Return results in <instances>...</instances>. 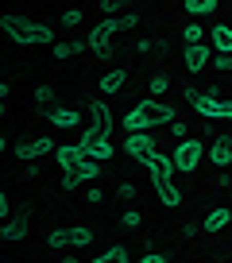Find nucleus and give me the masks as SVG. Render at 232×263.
<instances>
[{
  "label": "nucleus",
  "instance_id": "4468645a",
  "mask_svg": "<svg viewBox=\"0 0 232 263\" xmlns=\"http://www.w3.org/2000/svg\"><path fill=\"white\" fill-rule=\"evenodd\" d=\"M47 120L54 124V128H78V120H82V108H47Z\"/></svg>",
  "mask_w": 232,
  "mask_h": 263
},
{
  "label": "nucleus",
  "instance_id": "f3484780",
  "mask_svg": "<svg viewBox=\"0 0 232 263\" xmlns=\"http://www.w3.org/2000/svg\"><path fill=\"white\" fill-rule=\"evenodd\" d=\"M124 78H128L124 70H108V74L97 82V89L105 93V97H112V93H120V89H124Z\"/></svg>",
  "mask_w": 232,
  "mask_h": 263
},
{
  "label": "nucleus",
  "instance_id": "bb28decb",
  "mask_svg": "<svg viewBox=\"0 0 232 263\" xmlns=\"http://www.w3.org/2000/svg\"><path fill=\"white\" fill-rule=\"evenodd\" d=\"M62 27H78L82 24V8H70V12H62V20H58Z\"/></svg>",
  "mask_w": 232,
  "mask_h": 263
},
{
  "label": "nucleus",
  "instance_id": "4be33fe9",
  "mask_svg": "<svg viewBox=\"0 0 232 263\" xmlns=\"http://www.w3.org/2000/svg\"><path fill=\"white\" fill-rule=\"evenodd\" d=\"M89 263H128V248L124 244H112L108 252H101L97 259H89Z\"/></svg>",
  "mask_w": 232,
  "mask_h": 263
},
{
  "label": "nucleus",
  "instance_id": "423d86ee",
  "mask_svg": "<svg viewBox=\"0 0 232 263\" xmlns=\"http://www.w3.org/2000/svg\"><path fill=\"white\" fill-rule=\"evenodd\" d=\"M85 116H89V128H97L105 140H112V128H116V120H112V112H108V105L105 101H89V105L82 108Z\"/></svg>",
  "mask_w": 232,
  "mask_h": 263
},
{
  "label": "nucleus",
  "instance_id": "473e14b6",
  "mask_svg": "<svg viewBox=\"0 0 232 263\" xmlns=\"http://www.w3.org/2000/svg\"><path fill=\"white\" fill-rule=\"evenodd\" d=\"M217 70H232V58H217Z\"/></svg>",
  "mask_w": 232,
  "mask_h": 263
},
{
  "label": "nucleus",
  "instance_id": "cd10ccee",
  "mask_svg": "<svg viewBox=\"0 0 232 263\" xmlns=\"http://www.w3.org/2000/svg\"><path fill=\"white\" fill-rule=\"evenodd\" d=\"M120 224H124V229H140L143 224V217H140V209H128L124 217H120Z\"/></svg>",
  "mask_w": 232,
  "mask_h": 263
},
{
  "label": "nucleus",
  "instance_id": "412c9836",
  "mask_svg": "<svg viewBox=\"0 0 232 263\" xmlns=\"http://www.w3.org/2000/svg\"><path fill=\"white\" fill-rule=\"evenodd\" d=\"M182 8L190 12V16H213V12L221 8V4H217V0H186Z\"/></svg>",
  "mask_w": 232,
  "mask_h": 263
},
{
  "label": "nucleus",
  "instance_id": "c85d7f7f",
  "mask_svg": "<svg viewBox=\"0 0 232 263\" xmlns=\"http://www.w3.org/2000/svg\"><path fill=\"white\" fill-rule=\"evenodd\" d=\"M50 97H54V93H50V85H39V89H35V101H43V105H47Z\"/></svg>",
  "mask_w": 232,
  "mask_h": 263
},
{
  "label": "nucleus",
  "instance_id": "a211bd4d",
  "mask_svg": "<svg viewBox=\"0 0 232 263\" xmlns=\"http://www.w3.org/2000/svg\"><path fill=\"white\" fill-rule=\"evenodd\" d=\"M27 236V221L24 217H16V221H4L0 224V240H8V244H16V240Z\"/></svg>",
  "mask_w": 232,
  "mask_h": 263
},
{
  "label": "nucleus",
  "instance_id": "9b49d317",
  "mask_svg": "<svg viewBox=\"0 0 232 263\" xmlns=\"http://www.w3.org/2000/svg\"><path fill=\"white\" fill-rule=\"evenodd\" d=\"M182 62L190 74H201V70H209V47L205 43H194V47H182Z\"/></svg>",
  "mask_w": 232,
  "mask_h": 263
},
{
  "label": "nucleus",
  "instance_id": "6ab92c4d",
  "mask_svg": "<svg viewBox=\"0 0 232 263\" xmlns=\"http://www.w3.org/2000/svg\"><path fill=\"white\" fill-rule=\"evenodd\" d=\"M85 159H97V163H108V159H112V143L108 140H97V143H85Z\"/></svg>",
  "mask_w": 232,
  "mask_h": 263
},
{
  "label": "nucleus",
  "instance_id": "ddd939ff",
  "mask_svg": "<svg viewBox=\"0 0 232 263\" xmlns=\"http://www.w3.org/2000/svg\"><path fill=\"white\" fill-rule=\"evenodd\" d=\"M54 151V140H31V143H20L16 147V159L20 163H35L39 155H50Z\"/></svg>",
  "mask_w": 232,
  "mask_h": 263
},
{
  "label": "nucleus",
  "instance_id": "1a4fd4ad",
  "mask_svg": "<svg viewBox=\"0 0 232 263\" xmlns=\"http://www.w3.org/2000/svg\"><path fill=\"white\" fill-rule=\"evenodd\" d=\"M124 151L132 159H140V163H147V159L155 155V140H151L147 132H132V136L124 140Z\"/></svg>",
  "mask_w": 232,
  "mask_h": 263
},
{
  "label": "nucleus",
  "instance_id": "2f4dec72",
  "mask_svg": "<svg viewBox=\"0 0 232 263\" xmlns=\"http://www.w3.org/2000/svg\"><path fill=\"white\" fill-rule=\"evenodd\" d=\"M140 263H166V255H159V252H151V255H143Z\"/></svg>",
  "mask_w": 232,
  "mask_h": 263
},
{
  "label": "nucleus",
  "instance_id": "a878e982",
  "mask_svg": "<svg viewBox=\"0 0 232 263\" xmlns=\"http://www.w3.org/2000/svg\"><path fill=\"white\" fill-rule=\"evenodd\" d=\"M166 89H170V78H166V74L151 78V97H159V93H166Z\"/></svg>",
  "mask_w": 232,
  "mask_h": 263
},
{
  "label": "nucleus",
  "instance_id": "c9c22d12",
  "mask_svg": "<svg viewBox=\"0 0 232 263\" xmlns=\"http://www.w3.org/2000/svg\"><path fill=\"white\" fill-rule=\"evenodd\" d=\"M62 263H78V259H74V255H66V259H62Z\"/></svg>",
  "mask_w": 232,
  "mask_h": 263
},
{
  "label": "nucleus",
  "instance_id": "aec40b11",
  "mask_svg": "<svg viewBox=\"0 0 232 263\" xmlns=\"http://www.w3.org/2000/svg\"><path fill=\"white\" fill-rule=\"evenodd\" d=\"M228 221H232V209H213V213L205 217V224H201V232H221Z\"/></svg>",
  "mask_w": 232,
  "mask_h": 263
},
{
  "label": "nucleus",
  "instance_id": "20e7f679",
  "mask_svg": "<svg viewBox=\"0 0 232 263\" xmlns=\"http://www.w3.org/2000/svg\"><path fill=\"white\" fill-rule=\"evenodd\" d=\"M93 236H97V232H93L89 224H66V229H54V232L47 236V248H50V252L85 248V244H93Z\"/></svg>",
  "mask_w": 232,
  "mask_h": 263
},
{
  "label": "nucleus",
  "instance_id": "f704fd0d",
  "mask_svg": "<svg viewBox=\"0 0 232 263\" xmlns=\"http://www.w3.org/2000/svg\"><path fill=\"white\" fill-rule=\"evenodd\" d=\"M4 151H8V140H4V136H0V155H4Z\"/></svg>",
  "mask_w": 232,
  "mask_h": 263
},
{
  "label": "nucleus",
  "instance_id": "7ed1b4c3",
  "mask_svg": "<svg viewBox=\"0 0 232 263\" xmlns=\"http://www.w3.org/2000/svg\"><path fill=\"white\" fill-rule=\"evenodd\" d=\"M136 20H140V16H108V20H101V24L89 31V50H93V54H108V50H112V47H108L112 35L136 27Z\"/></svg>",
  "mask_w": 232,
  "mask_h": 263
},
{
  "label": "nucleus",
  "instance_id": "f03ea898",
  "mask_svg": "<svg viewBox=\"0 0 232 263\" xmlns=\"http://www.w3.org/2000/svg\"><path fill=\"white\" fill-rule=\"evenodd\" d=\"M159 124H174V108L163 105V101H155V97H147V101H140V105H132V108H128V116H124L128 136H132V132L159 128Z\"/></svg>",
  "mask_w": 232,
  "mask_h": 263
},
{
  "label": "nucleus",
  "instance_id": "7c9ffc66",
  "mask_svg": "<svg viewBox=\"0 0 232 263\" xmlns=\"http://www.w3.org/2000/svg\"><path fill=\"white\" fill-rule=\"evenodd\" d=\"M85 201H89V205H97V201H105V197H101V190H97V186H93V190H89V194H85Z\"/></svg>",
  "mask_w": 232,
  "mask_h": 263
},
{
  "label": "nucleus",
  "instance_id": "9d476101",
  "mask_svg": "<svg viewBox=\"0 0 232 263\" xmlns=\"http://www.w3.org/2000/svg\"><path fill=\"white\" fill-rule=\"evenodd\" d=\"M97 178H101V163H97V159H82V163H78V171L62 178V186L74 190L78 182H97Z\"/></svg>",
  "mask_w": 232,
  "mask_h": 263
},
{
  "label": "nucleus",
  "instance_id": "b1692460",
  "mask_svg": "<svg viewBox=\"0 0 232 263\" xmlns=\"http://www.w3.org/2000/svg\"><path fill=\"white\" fill-rule=\"evenodd\" d=\"M82 47H89V43H54V58H70V54H78Z\"/></svg>",
  "mask_w": 232,
  "mask_h": 263
},
{
  "label": "nucleus",
  "instance_id": "f257e3e1",
  "mask_svg": "<svg viewBox=\"0 0 232 263\" xmlns=\"http://www.w3.org/2000/svg\"><path fill=\"white\" fill-rule=\"evenodd\" d=\"M4 35L16 39V47H43V43H54V27L50 24H35L31 16H0Z\"/></svg>",
  "mask_w": 232,
  "mask_h": 263
},
{
  "label": "nucleus",
  "instance_id": "5701e85b",
  "mask_svg": "<svg viewBox=\"0 0 232 263\" xmlns=\"http://www.w3.org/2000/svg\"><path fill=\"white\" fill-rule=\"evenodd\" d=\"M159 201H163L166 209H174V205H182V190L174 186V182H170V186H159Z\"/></svg>",
  "mask_w": 232,
  "mask_h": 263
},
{
  "label": "nucleus",
  "instance_id": "39448f33",
  "mask_svg": "<svg viewBox=\"0 0 232 263\" xmlns=\"http://www.w3.org/2000/svg\"><path fill=\"white\" fill-rule=\"evenodd\" d=\"M194 108H198V116H205V120H232V101H217L213 93H198Z\"/></svg>",
  "mask_w": 232,
  "mask_h": 263
},
{
  "label": "nucleus",
  "instance_id": "e433bc0d",
  "mask_svg": "<svg viewBox=\"0 0 232 263\" xmlns=\"http://www.w3.org/2000/svg\"><path fill=\"white\" fill-rule=\"evenodd\" d=\"M4 108H8V105H4V101H0V116H4Z\"/></svg>",
  "mask_w": 232,
  "mask_h": 263
},
{
  "label": "nucleus",
  "instance_id": "2eb2a0df",
  "mask_svg": "<svg viewBox=\"0 0 232 263\" xmlns=\"http://www.w3.org/2000/svg\"><path fill=\"white\" fill-rule=\"evenodd\" d=\"M209 159H213V166H232V140L228 136H213Z\"/></svg>",
  "mask_w": 232,
  "mask_h": 263
},
{
  "label": "nucleus",
  "instance_id": "72a5a7b5",
  "mask_svg": "<svg viewBox=\"0 0 232 263\" xmlns=\"http://www.w3.org/2000/svg\"><path fill=\"white\" fill-rule=\"evenodd\" d=\"M0 101H8V85L4 82H0Z\"/></svg>",
  "mask_w": 232,
  "mask_h": 263
},
{
  "label": "nucleus",
  "instance_id": "dca6fc26",
  "mask_svg": "<svg viewBox=\"0 0 232 263\" xmlns=\"http://www.w3.org/2000/svg\"><path fill=\"white\" fill-rule=\"evenodd\" d=\"M209 43L221 50V58H232V27L228 24H217L213 31H209Z\"/></svg>",
  "mask_w": 232,
  "mask_h": 263
},
{
  "label": "nucleus",
  "instance_id": "6e6552de",
  "mask_svg": "<svg viewBox=\"0 0 232 263\" xmlns=\"http://www.w3.org/2000/svg\"><path fill=\"white\" fill-rule=\"evenodd\" d=\"M143 166L151 171V182H155V190H159V186H170V174H174V159H170V155H159V151H155V155H151Z\"/></svg>",
  "mask_w": 232,
  "mask_h": 263
},
{
  "label": "nucleus",
  "instance_id": "393cba45",
  "mask_svg": "<svg viewBox=\"0 0 232 263\" xmlns=\"http://www.w3.org/2000/svg\"><path fill=\"white\" fill-rule=\"evenodd\" d=\"M182 43H186V47L201 43V24H186V31H182Z\"/></svg>",
  "mask_w": 232,
  "mask_h": 263
},
{
  "label": "nucleus",
  "instance_id": "0eeeda50",
  "mask_svg": "<svg viewBox=\"0 0 232 263\" xmlns=\"http://www.w3.org/2000/svg\"><path fill=\"white\" fill-rule=\"evenodd\" d=\"M174 171H198L201 163V140H182L178 147H174Z\"/></svg>",
  "mask_w": 232,
  "mask_h": 263
},
{
  "label": "nucleus",
  "instance_id": "c756f323",
  "mask_svg": "<svg viewBox=\"0 0 232 263\" xmlns=\"http://www.w3.org/2000/svg\"><path fill=\"white\" fill-rule=\"evenodd\" d=\"M8 213H12V209H8V197H4V190H0V221H8Z\"/></svg>",
  "mask_w": 232,
  "mask_h": 263
},
{
  "label": "nucleus",
  "instance_id": "f8f14e48",
  "mask_svg": "<svg viewBox=\"0 0 232 263\" xmlns=\"http://www.w3.org/2000/svg\"><path fill=\"white\" fill-rule=\"evenodd\" d=\"M85 159V151H82V143H66V147H54V163L62 166L66 174H74L78 171V163Z\"/></svg>",
  "mask_w": 232,
  "mask_h": 263
}]
</instances>
